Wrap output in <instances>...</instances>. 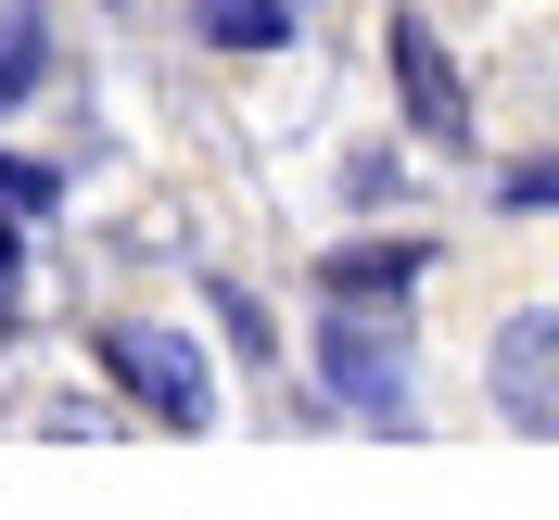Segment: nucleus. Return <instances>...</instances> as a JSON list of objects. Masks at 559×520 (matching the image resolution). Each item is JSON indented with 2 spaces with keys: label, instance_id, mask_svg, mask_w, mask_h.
Returning a JSON list of instances; mask_svg holds the SVG:
<instances>
[{
  "label": "nucleus",
  "instance_id": "1",
  "mask_svg": "<svg viewBox=\"0 0 559 520\" xmlns=\"http://www.w3.org/2000/svg\"><path fill=\"white\" fill-rule=\"evenodd\" d=\"M318 382L369 432H407V292H318Z\"/></svg>",
  "mask_w": 559,
  "mask_h": 520
},
{
  "label": "nucleus",
  "instance_id": "2",
  "mask_svg": "<svg viewBox=\"0 0 559 520\" xmlns=\"http://www.w3.org/2000/svg\"><path fill=\"white\" fill-rule=\"evenodd\" d=\"M103 382L128 394L140 419H166V432H204V419H216L204 355L178 343V330H153V317H115V330H103Z\"/></svg>",
  "mask_w": 559,
  "mask_h": 520
},
{
  "label": "nucleus",
  "instance_id": "3",
  "mask_svg": "<svg viewBox=\"0 0 559 520\" xmlns=\"http://www.w3.org/2000/svg\"><path fill=\"white\" fill-rule=\"evenodd\" d=\"M484 394L509 432H534V445H559V305H522L509 330H496L484 355Z\"/></svg>",
  "mask_w": 559,
  "mask_h": 520
},
{
  "label": "nucleus",
  "instance_id": "4",
  "mask_svg": "<svg viewBox=\"0 0 559 520\" xmlns=\"http://www.w3.org/2000/svg\"><path fill=\"white\" fill-rule=\"evenodd\" d=\"M394 102H407V128L432 140V153H471V89H457V64H445V38L419 26V13H394Z\"/></svg>",
  "mask_w": 559,
  "mask_h": 520
},
{
  "label": "nucleus",
  "instance_id": "5",
  "mask_svg": "<svg viewBox=\"0 0 559 520\" xmlns=\"http://www.w3.org/2000/svg\"><path fill=\"white\" fill-rule=\"evenodd\" d=\"M419 267H432V242H344L318 267V292H419Z\"/></svg>",
  "mask_w": 559,
  "mask_h": 520
},
{
  "label": "nucleus",
  "instance_id": "6",
  "mask_svg": "<svg viewBox=\"0 0 559 520\" xmlns=\"http://www.w3.org/2000/svg\"><path fill=\"white\" fill-rule=\"evenodd\" d=\"M38 76H51V13L38 0H0V114L26 102Z\"/></svg>",
  "mask_w": 559,
  "mask_h": 520
},
{
  "label": "nucleus",
  "instance_id": "7",
  "mask_svg": "<svg viewBox=\"0 0 559 520\" xmlns=\"http://www.w3.org/2000/svg\"><path fill=\"white\" fill-rule=\"evenodd\" d=\"M293 13H306V0H204V38L216 51H280Z\"/></svg>",
  "mask_w": 559,
  "mask_h": 520
},
{
  "label": "nucleus",
  "instance_id": "8",
  "mask_svg": "<svg viewBox=\"0 0 559 520\" xmlns=\"http://www.w3.org/2000/svg\"><path fill=\"white\" fill-rule=\"evenodd\" d=\"M344 191H356L369 216H382V204H407V153H382V140H369V153H344Z\"/></svg>",
  "mask_w": 559,
  "mask_h": 520
},
{
  "label": "nucleus",
  "instance_id": "9",
  "mask_svg": "<svg viewBox=\"0 0 559 520\" xmlns=\"http://www.w3.org/2000/svg\"><path fill=\"white\" fill-rule=\"evenodd\" d=\"M0 204L51 216V204H64V166H26V153H0Z\"/></svg>",
  "mask_w": 559,
  "mask_h": 520
},
{
  "label": "nucleus",
  "instance_id": "10",
  "mask_svg": "<svg viewBox=\"0 0 559 520\" xmlns=\"http://www.w3.org/2000/svg\"><path fill=\"white\" fill-rule=\"evenodd\" d=\"M496 204H522V216H559V153H534V166L496 178Z\"/></svg>",
  "mask_w": 559,
  "mask_h": 520
},
{
  "label": "nucleus",
  "instance_id": "11",
  "mask_svg": "<svg viewBox=\"0 0 559 520\" xmlns=\"http://www.w3.org/2000/svg\"><path fill=\"white\" fill-rule=\"evenodd\" d=\"M216 317H229V355H267V305H254L242 279H216Z\"/></svg>",
  "mask_w": 559,
  "mask_h": 520
},
{
  "label": "nucleus",
  "instance_id": "12",
  "mask_svg": "<svg viewBox=\"0 0 559 520\" xmlns=\"http://www.w3.org/2000/svg\"><path fill=\"white\" fill-rule=\"evenodd\" d=\"M13 216H26V204H0V317L26 305V229H13Z\"/></svg>",
  "mask_w": 559,
  "mask_h": 520
}]
</instances>
